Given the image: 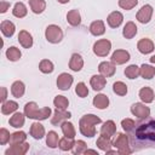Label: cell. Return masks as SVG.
Listing matches in <instances>:
<instances>
[{
  "label": "cell",
  "mask_w": 155,
  "mask_h": 155,
  "mask_svg": "<svg viewBox=\"0 0 155 155\" xmlns=\"http://www.w3.org/2000/svg\"><path fill=\"white\" fill-rule=\"evenodd\" d=\"M131 134V144L134 149L155 148V120L136 125Z\"/></svg>",
  "instance_id": "cell-1"
},
{
  "label": "cell",
  "mask_w": 155,
  "mask_h": 155,
  "mask_svg": "<svg viewBox=\"0 0 155 155\" xmlns=\"http://www.w3.org/2000/svg\"><path fill=\"white\" fill-rule=\"evenodd\" d=\"M101 122H102V120L97 115H94V114H86L79 121L80 132L82 133V136L91 138V137L96 136V127H94V125H98Z\"/></svg>",
  "instance_id": "cell-2"
},
{
  "label": "cell",
  "mask_w": 155,
  "mask_h": 155,
  "mask_svg": "<svg viewBox=\"0 0 155 155\" xmlns=\"http://www.w3.org/2000/svg\"><path fill=\"white\" fill-rule=\"evenodd\" d=\"M24 114L28 119H34V120H46L48 116H51V108L44 107L40 108L35 102H28L24 105Z\"/></svg>",
  "instance_id": "cell-3"
},
{
  "label": "cell",
  "mask_w": 155,
  "mask_h": 155,
  "mask_svg": "<svg viewBox=\"0 0 155 155\" xmlns=\"http://www.w3.org/2000/svg\"><path fill=\"white\" fill-rule=\"evenodd\" d=\"M113 147H115L117 153L121 155L132 153V149L130 148V138H128V136H126L124 133H119L116 136L115 140L113 142Z\"/></svg>",
  "instance_id": "cell-4"
},
{
  "label": "cell",
  "mask_w": 155,
  "mask_h": 155,
  "mask_svg": "<svg viewBox=\"0 0 155 155\" xmlns=\"http://www.w3.org/2000/svg\"><path fill=\"white\" fill-rule=\"evenodd\" d=\"M45 38L51 44H58L63 39V31L58 25L50 24V25H47V28L45 30Z\"/></svg>",
  "instance_id": "cell-5"
},
{
  "label": "cell",
  "mask_w": 155,
  "mask_h": 155,
  "mask_svg": "<svg viewBox=\"0 0 155 155\" xmlns=\"http://www.w3.org/2000/svg\"><path fill=\"white\" fill-rule=\"evenodd\" d=\"M111 50V42L108 39L97 40L93 45V53L98 57H107Z\"/></svg>",
  "instance_id": "cell-6"
},
{
  "label": "cell",
  "mask_w": 155,
  "mask_h": 155,
  "mask_svg": "<svg viewBox=\"0 0 155 155\" xmlns=\"http://www.w3.org/2000/svg\"><path fill=\"white\" fill-rule=\"evenodd\" d=\"M131 113L136 117L143 120V119H148L150 116V108L147 107L145 103H134L131 107Z\"/></svg>",
  "instance_id": "cell-7"
},
{
  "label": "cell",
  "mask_w": 155,
  "mask_h": 155,
  "mask_svg": "<svg viewBox=\"0 0 155 155\" xmlns=\"http://www.w3.org/2000/svg\"><path fill=\"white\" fill-rule=\"evenodd\" d=\"M151 16H153V7L147 4V5H143V6L140 7V10H139V11L137 12V15H136V18H137V21H138L139 23L147 24V23L150 22Z\"/></svg>",
  "instance_id": "cell-8"
},
{
  "label": "cell",
  "mask_w": 155,
  "mask_h": 155,
  "mask_svg": "<svg viewBox=\"0 0 155 155\" xmlns=\"http://www.w3.org/2000/svg\"><path fill=\"white\" fill-rule=\"evenodd\" d=\"M73 85V76L68 73H62L57 78V87L62 91H68Z\"/></svg>",
  "instance_id": "cell-9"
},
{
  "label": "cell",
  "mask_w": 155,
  "mask_h": 155,
  "mask_svg": "<svg viewBox=\"0 0 155 155\" xmlns=\"http://www.w3.org/2000/svg\"><path fill=\"white\" fill-rule=\"evenodd\" d=\"M130 61V52L126 50H116L111 54V62L114 64H125L126 62Z\"/></svg>",
  "instance_id": "cell-10"
},
{
  "label": "cell",
  "mask_w": 155,
  "mask_h": 155,
  "mask_svg": "<svg viewBox=\"0 0 155 155\" xmlns=\"http://www.w3.org/2000/svg\"><path fill=\"white\" fill-rule=\"evenodd\" d=\"M71 117V114L67 110H59V109H56L52 119H51V124L54 125V126H59L62 125L64 121L69 120Z\"/></svg>",
  "instance_id": "cell-11"
},
{
  "label": "cell",
  "mask_w": 155,
  "mask_h": 155,
  "mask_svg": "<svg viewBox=\"0 0 155 155\" xmlns=\"http://www.w3.org/2000/svg\"><path fill=\"white\" fill-rule=\"evenodd\" d=\"M29 150V144L28 143H19V144H13L8 149H6L5 155H24Z\"/></svg>",
  "instance_id": "cell-12"
},
{
  "label": "cell",
  "mask_w": 155,
  "mask_h": 155,
  "mask_svg": "<svg viewBox=\"0 0 155 155\" xmlns=\"http://www.w3.org/2000/svg\"><path fill=\"white\" fill-rule=\"evenodd\" d=\"M98 71L99 74H102L103 76L105 78H110L115 74L116 71V68H115V64L113 62H102L99 63L98 65Z\"/></svg>",
  "instance_id": "cell-13"
},
{
  "label": "cell",
  "mask_w": 155,
  "mask_h": 155,
  "mask_svg": "<svg viewBox=\"0 0 155 155\" xmlns=\"http://www.w3.org/2000/svg\"><path fill=\"white\" fill-rule=\"evenodd\" d=\"M137 48L140 53L143 54H148V53H151L154 51V42L148 39V38H143L138 41L137 44Z\"/></svg>",
  "instance_id": "cell-14"
},
{
  "label": "cell",
  "mask_w": 155,
  "mask_h": 155,
  "mask_svg": "<svg viewBox=\"0 0 155 155\" xmlns=\"http://www.w3.org/2000/svg\"><path fill=\"white\" fill-rule=\"evenodd\" d=\"M122 21H124V16H122V13L120 11H113L108 16V18H107L108 25L110 28H117V27H120V24L122 23Z\"/></svg>",
  "instance_id": "cell-15"
},
{
  "label": "cell",
  "mask_w": 155,
  "mask_h": 155,
  "mask_svg": "<svg viewBox=\"0 0 155 155\" xmlns=\"http://www.w3.org/2000/svg\"><path fill=\"white\" fill-rule=\"evenodd\" d=\"M90 84H91V87L94 90V91H102L104 87H105V84H107V79L105 76H103L102 74L99 75H93L90 80Z\"/></svg>",
  "instance_id": "cell-16"
},
{
  "label": "cell",
  "mask_w": 155,
  "mask_h": 155,
  "mask_svg": "<svg viewBox=\"0 0 155 155\" xmlns=\"http://www.w3.org/2000/svg\"><path fill=\"white\" fill-rule=\"evenodd\" d=\"M84 67V59L79 53H73L69 61V68L73 71H80Z\"/></svg>",
  "instance_id": "cell-17"
},
{
  "label": "cell",
  "mask_w": 155,
  "mask_h": 155,
  "mask_svg": "<svg viewBox=\"0 0 155 155\" xmlns=\"http://www.w3.org/2000/svg\"><path fill=\"white\" fill-rule=\"evenodd\" d=\"M90 33L94 36H99V35H103L105 33V25H104V22L98 19V21H93L91 24H90Z\"/></svg>",
  "instance_id": "cell-18"
},
{
  "label": "cell",
  "mask_w": 155,
  "mask_h": 155,
  "mask_svg": "<svg viewBox=\"0 0 155 155\" xmlns=\"http://www.w3.org/2000/svg\"><path fill=\"white\" fill-rule=\"evenodd\" d=\"M30 136L34 139H41L45 136V127L39 121L33 122L30 125Z\"/></svg>",
  "instance_id": "cell-19"
},
{
  "label": "cell",
  "mask_w": 155,
  "mask_h": 155,
  "mask_svg": "<svg viewBox=\"0 0 155 155\" xmlns=\"http://www.w3.org/2000/svg\"><path fill=\"white\" fill-rule=\"evenodd\" d=\"M18 41L24 48H30L33 46V36L27 30H21L18 34Z\"/></svg>",
  "instance_id": "cell-20"
},
{
  "label": "cell",
  "mask_w": 155,
  "mask_h": 155,
  "mask_svg": "<svg viewBox=\"0 0 155 155\" xmlns=\"http://www.w3.org/2000/svg\"><path fill=\"white\" fill-rule=\"evenodd\" d=\"M116 132V125L113 120H108L103 124V126L101 127V134L107 136V137H113Z\"/></svg>",
  "instance_id": "cell-21"
},
{
  "label": "cell",
  "mask_w": 155,
  "mask_h": 155,
  "mask_svg": "<svg viewBox=\"0 0 155 155\" xmlns=\"http://www.w3.org/2000/svg\"><path fill=\"white\" fill-rule=\"evenodd\" d=\"M24 121H25V114H22V113H15L10 120H8V124L15 127V128H21L23 125H24Z\"/></svg>",
  "instance_id": "cell-22"
},
{
  "label": "cell",
  "mask_w": 155,
  "mask_h": 155,
  "mask_svg": "<svg viewBox=\"0 0 155 155\" xmlns=\"http://www.w3.org/2000/svg\"><path fill=\"white\" fill-rule=\"evenodd\" d=\"M24 92H25V86H24V84H23L22 81L17 80V81H15V82L12 84V86H11V93H12V96H13L15 98H21V97H23Z\"/></svg>",
  "instance_id": "cell-23"
},
{
  "label": "cell",
  "mask_w": 155,
  "mask_h": 155,
  "mask_svg": "<svg viewBox=\"0 0 155 155\" xmlns=\"http://www.w3.org/2000/svg\"><path fill=\"white\" fill-rule=\"evenodd\" d=\"M0 29H1V33L6 38H11L15 34L16 27H15V24L11 21H2L1 24H0Z\"/></svg>",
  "instance_id": "cell-24"
},
{
  "label": "cell",
  "mask_w": 155,
  "mask_h": 155,
  "mask_svg": "<svg viewBox=\"0 0 155 155\" xmlns=\"http://www.w3.org/2000/svg\"><path fill=\"white\" fill-rule=\"evenodd\" d=\"M137 25L133 23V22H127L122 29V35L125 39H132L136 36L137 34Z\"/></svg>",
  "instance_id": "cell-25"
},
{
  "label": "cell",
  "mask_w": 155,
  "mask_h": 155,
  "mask_svg": "<svg viewBox=\"0 0 155 155\" xmlns=\"http://www.w3.org/2000/svg\"><path fill=\"white\" fill-rule=\"evenodd\" d=\"M154 97H155L154 96V91L150 87L145 86V87H142L140 88V91H139V98L142 99L143 103H151L154 101Z\"/></svg>",
  "instance_id": "cell-26"
},
{
  "label": "cell",
  "mask_w": 155,
  "mask_h": 155,
  "mask_svg": "<svg viewBox=\"0 0 155 155\" xmlns=\"http://www.w3.org/2000/svg\"><path fill=\"white\" fill-rule=\"evenodd\" d=\"M93 105L96 108H98V109H105V108H108V105H109V98H108V96H105L103 93H99V94L94 96L93 97Z\"/></svg>",
  "instance_id": "cell-27"
},
{
  "label": "cell",
  "mask_w": 155,
  "mask_h": 155,
  "mask_svg": "<svg viewBox=\"0 0 155 155\" xmlns=\"http://www.w3.org/2000/svg\"><path fill=\"white\" fill-rule=\"evenodd\" d=\"M96 144H97V147L101 149V150H103V151H108V150H110V148L113 147V143H111V140H110V137H107V136H103V134H101L98 138H97V142H96Z\"/></svg>",
  "instance_id": "cell-28"
},
{
  "label": "cell",
  "mask_w": 155,
  "mask_h": 155,
  "mask_svg": "<svg viewBox=\"0 0 155 155\" xmlns=\"http://www.w3.org/2000/svg\"><path fill=\"white\" fill-rule=\"evenodd\" d=\"M67 21L70 25L73 27H78L80 25L81 23V16H80V12L78 10H70L68 13H67Z\"/></svg>",
  "instance_id": "cell-29"
},
{
  "label": "cell",
  "mask_w": 155,
  "mask_h": 155,
  "mask_svg": "<svg viewBox=\"0 0 155 155\" xmlns=\"http://www.w3.org/2000/svg\"><path fill=\"white\" fill-rule=\"evenodd\" d=\"M139 70H140V76L143 79L150 80V79H153L155 76V68L153 65H149V64H145L144 63V64L140 65Z\"/></svg>",
  "instance_id": "cell-30"
},
{
  "label": "cell",
  "mask_w": 155,
  "mask_h": 155,
  "mask_svg": "<svg viewBox=\"0 0 155 155\" xmlns=\"http://www.w3.org/2000/svg\"><path fill=\"white\" fill-rule=\"evenodd\" d=\"M29 6L35 15H39L45 11L46 2H45V0H29Z\"/></svg>",
  "instance_id": "cell-31"
},
{
  "label": "cell",
  "mask_w": 155,
  "mask_h": 155,
  "mask_svg": "<svg viewBox=\"0 0 155 155\" xmlns=\"http://www.w3.org/2000/svg\"><path fill=\"white\" fill-rule=\"evenodd\" d=\"M17 109H18V104L15 101H6L1 105V113L4 115H10V114L15 113Z\"/></svg>",
  "instance_id": "cell-32"
},
{
  "label": "cell",
  "mask_w": 155,
  "mask_h": 155,
  "mask_svg": "<svg viewBox=\"0 0 155 155\" xmlns=\"http://www.w3.org/2000/svg\"><path fill=\"white\" fill-rule=\"evenodd\" d=\"M28 13V10H27V6L23 4V2H16L15 6H13V10H12V15L17 18H23L25 17Z\"/></svg>",
  "instance_id": "cell-33"
},
{
  "label": "cell",
  "mask_w": 155,
  "mask_h": 155,
  "mask_svg": "<svg viewBox=\"0 0 155 155\" xmlns=\"http://www.w3.org/2000/svg\"><path fill=\"white\" fill-rule=\"evenodd\" d=\"M27 139V134L25 132L23 131H17V132H13L11 133V137H10V145H13V144H19V143H24Z\"/></svg>",
  "instance_id": "cell-34"
},
{
  "label": "cell",
  "mask_w": 155,
  "mask_h": 155,
  "mask_svg": "<svg viewBox=\"0 0 155 155\" xmlns=\"http://www.w3.org/2000/svg\"><path fill=\"white\" fill-rule=\"evenodd\" d=\"M61 128H62V132L64 134V137H68V138H73L75 137V128H74V125L69 121H64L62 125H61Z\"/></svg>",
  "instance_id": "cell-35"
},
{
  "label": "cell",
  "mask_w": 155,
  "mask_h": 155,
  "mask_svg": "<svg viewBox=\"0 0 155 155\" xmlns=\"http://www.w3.org/2000/svg\"><path fill=\"white\" fill-rule=\"evenodd\" d=\"M58 143H59L58 134L54 131H50L46 134V144H47V147L51 148V149H54V148L58 147Z\"/></svg>",
  "instance_id": "cell-36"
},
{
  "label": "cell",
  "mask_w": 155,
  "mask_h": 155,
  "mask_svg": "<svg viewBox=\"0 0 155 155\" xmlns=\"http://www.w3.org/2000/svg\"><path fill=\"white\" fill-rule=\"evenodd\" d=\"M53 104H54L56 109L67 110L68 109V105H69V101L64 96H56L54 99H53Z\"/></svg>",
  "instance_id": "cell-37"
},
{
  "label": "cell",
  "mask_w": 155,
  "mask_h": 155,
  "mask_svg": "<svg viewBox=\"0 0 155 155\" xmlns=\"http://www.w3.org/2000/svg\"><path fill=\"white\" fill-rule=\"evenodd\" d=\"M6 57L11 62H16V61H18L22 57V53H21L19 48H17L15 46H11V47H8L6 50Z\"/></svg>",
  "instance_id": "cell-38"
},
{
  "label": "cell",
  "mask_w": 155,
  "mask_h": 155,
  "mask_svg": "<svg viewBox=\"0 0 155 155\" xmlns=\"http://www.w3.org/2000/svg\"><path fill=\"white\" fill-rule=\"evenodd\" d=\"M125 75L126 78L133 80V79H137L139 75H140V70H139V67L136 65V64H131L128 65L126 69H125Z\"/></svg>",
  "instance_id": "cell-39"
},
{
  "label": "cell",
  "mask_w": 155,
  "mask_h": 155,
  "mask_svg": "<svg viewBox=\"0 0 155 155\" xmlns=\"http://www.w3.org/2000/svg\"><path fill=\"white\" fill-rule=\"evenodd\" d=\"M39 69H40V71L44 73V74H51V73L53 71V69H54V65H53V63H52L51 61H48V59H42V61L39 63Z\"/></svg>",
  "instance_id": "cell-40"
},
{
  "label": "cell",
  "mask_w": 155,
  "mask_h": 155,
  "mask_svg": "<svg viewBox=\"0 0 155 155\" xmlns=\"http://www.w3.org/2000/svg\"><path fill=\"white\" fill-rule=\"evenodd\" d=\"M113 91L114 93H116L117 96H126L127 94V85L122 81H116L113 85Z\"/></svg>",
  "instance_id": "cell-41"
},
{
  "label": "cell",
  "mask_w": 155,
  "mask_h": 155,
  "mask_svg": "<svg viewBox=\"0 0 155 155\" xmlns=\"http://www.w3.org/2000/svg\"><path fill=\"white\" fill-rule=\"evenodd\" d=\"M75 142L73 140V138H68V137H64L62 139H59V143H58V147L61 150L63 151H68V150H71L73 147H74Z\"/></svg>",
  "instance_id": "cell-42"
},
{
  "label": "cell",
  "mask_w": 155,
  "mask_h": 155,
  "mask_svg": "<svg viewBox=\"0 0 155 155\" xmlns=\"http://www.w3.org/2000/svg\"><path fill=\"white\" fill-rule=\"evenodd\" d=\"M71 150H73V154H75V155L85 154V151L87 150V144L84 140H76Z\"/></svg>",
  "instance_id": "cell-43"
},
{
  "label": "cell",
  "mask_w": 155,
  "mask_h": 155,
  "mask_svg": "<svg viewBox=\"0 0 155 155\" xmlns=\"http://www.w3.org/2000/svg\"><path fill=\"white\" fill-rule=\"evenodd\" d=\"M75 93H76L80 98H85V97H87V94H88V88H87V86H86L84 82H79V84L76 85V87H75Z\"/></svg>",
  "instance_id": "cell-44"
},
{
  "label": "cell",
  "mask_w": 155,
  "mask_h": 155,
  "mask_svg": "<svg viewBox=\"0 0 155 155\" xmlns=\"http://www.w3.org/2000/svg\"><path fill=\"white\" fill-rule=\"evenodd\" d=\"M138 4V0H119V6L126 11L132 10Z\"/></svg>",
  "instance_id": "cell-45"
},
{
  "label": "cell",
  "mask_w": 155,
  "mask_h": 155,
  "mask_svg": "<svg viewBox=\"0 0 155 155\" xmlns=\"http://www.w3.org/2000/svg\"><path fill=\"white\" fill-rule=\"evenodd\" d=\"M121 126H122L124 131L131 132V131H133V128L136 127V122H134V120H132V119H124V120L121 121Z\"/></svg>",
  "instance_id": "cell-46"
},
{
  "label": "cell",
  "mask_w": 155,
  "mask_h": 155,
  "mask_svg": "<svg viewBox=\"0 0 155 155\" xmlns=\"http://www.w3.org/2000/svg\"><path fill=\"white\" fill-rule=\"evenodd\" d=\"M10 137H11V134L6 128H4V127L0 128V144L1 145H5L6 143H8Z\"/></svg>",
  "instance_id": "cell-47"
},
{
  "label": "cell",
  "mask_w": 155,
  "mask_h": 155,
  "mask_svg": "<svg viewBox=\"0 0 155 155\" xmlns=\"http://www.w3.org/2000/svg\"><path fill=\"white\" fill-rule=\"evenodd\" d=\"M8 8H10V2H7L5 0H1L0 1V13H5Z\"/></svg>",
  "instance_id": "cell-48"
},
{
  "label": "cell",
  "mask_w": 155,
  "mask_h": 155,
  "mask_svg": "<svg viewBox=\"0 0 155 155\" xmlns=\"http://www.w3.org/2000/svg\"><path fill=\"white\" fill-rule=\"evenodd\" d=\"M6 98H7V88L6 87H1V102H6Z\"/></svg>",
  "instance_id": "cell-49"
},
{
  "label": "cell",
  "mask_w": 155,
  "mask_h": 155,
  "mask_svg": "<svg viewBox=\"0 0 155 155\" xmlns=\"http://www.w3.org/2000/svg\"><path fill=\"white\" fill-rule=\"evenodd\" d=\"M85 154H96V155H98L97 150H92V149H87V150L85 151Z\"/></svg>",
  "instance_id": "cell-50"
},
{
  "label": "cell",
  "mask_w": 155,
  "mask_h": 155,
  "mask_svg": "<svg viewBox=\"0 0 155 155\" xmlns=\"http://www.w3.org/2000/svg\"><path fill=\"white\" fill-rule=\"evenodd\" d=\"M57 1H58L59 4H68L70 0H57Z\"/></svg>",
  "instance_id": "cell-51"
},
{
  "label": "cell",
  "mask_w": 155,
  "mask_h": 155,
  "mask_svg": "<svg viewBox=\"0 0 155 155\" xmlns=\"http://www.w3.org/2000/svg\"><path fill=\"white\" fill-rule=\"evenodd\" d=\"M150 62H151V63H155V54L150 57Z\"/></svg>",
  "instance_id": "cell-52"
}]
</instances>
